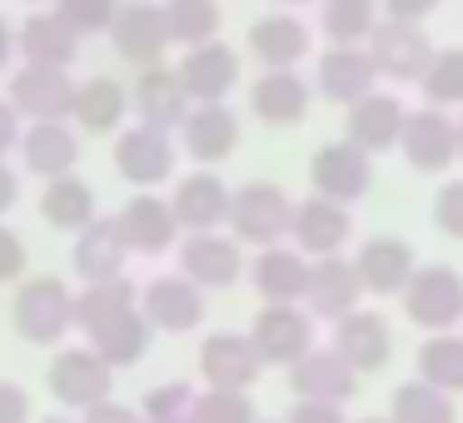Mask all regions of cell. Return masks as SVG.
Segmentation results:
<instances>
[{
  "instance_id": "cell-27",
  "label": "cell",
  "mask_w": 463,
  "mask_h": 423,
  "mask_svg": "<svg viewBox=\"0 0 463 423\" xmlns=\"http://www.w3.org/2000/svg\"><path fill=\"white\" fill-rule=\"evenodd\" d=\"M135 110L145 125H160V130H180L184 115H190V90H184L180 70H165V65H145L140 80H135Z\"/></svg>"
},
{
  "instance_id": "cell-50",
  "label": "cell",
  "mask_w": 463,
  "mask_h": 423,
  "mask_svg": "<svg viewBox=\"0 0 463 423\" xmlns=\"http://www.w3.org/2000/svg\"><path fill=\"white\" fill-rule=\"evenodd\" d=\"M389 21H429L439 11V0H379Z\"/></svg>"
},
{
  "instance_id": "cell-22",
  "label": "cell",
  "mask_w": 463,
  "mask_h": 423,
  "mask_svg": "<svg viewBox=\"0 0 463 423\" xmlns=\"http://www.w3.org/2000/svg\"><path fill=\"white\" fill-rule=\"evenodd\" d=\"M403 120H409V110H403L393 95L383 90H369L364 100L349 105V120H344V130H349V140L359 145V150L369 155H383V150H399L403 140Z\"/></svg>"
},
{
  "instance_id": "cell-51",
  "label": "cell",
  "mask_w": 463,
  "mask_h": 423,
  "mask_svg": "<svg viewBox=\"0 0 463 423\" xmlns=\"http://www.w3.org/2000/svg\"><path fill=\"white\" fill-rule=\"evenodd\" d=\"M11 145H21V110L11 100H0V160H5Z\"/></svg>"
},
{
  "instance_id": "cell-26",
  "label": "cell",
  "mask_w": 463,
  "mask_h": 423,
  "mask_svg": "<svg viewBox=\"0 0 463 423\" xmlns=\"http://www.w3.org/2000/svg\"><path fill=\"white\" fill-rule=\"evenodd\" d=\"M125 259H130V244H125V234H120V220H100V214L85 224L80 240H75V249H71V264H75V274H80L85 284L120 279Z\"/></svg>"
},
{
  "instance_id": "cell-1",
  "label": "cell",
  "mask_w": 463,
  "mask_h": 423,
  "mask_svg": "<svg viewBox=\"0 0 463 423\" xmlns=\"http://www.w3.org/2000/svg\"><path fill=\"white\" fill-rule=\"evenodd\" d=\"M11 324L25 343H61L65 334L75 329V294L65 289L61 279L41 274V279H21L11 304Z\"/></svg>"
},
{
  "instance_id": "cell-35",
  "label": "cell",
  "mask_w": 463,
  "mask_h": 423,
  "mask_svg": "<svg viewBox=\"0 0 463 423\" xmlns=\"http://www.w3.org/2000/svg\"><path fill=\"white\" fill-rule=\"evenodd\" d=\"M125 110H130V95H125V85H120V80H110V75H95V80L75 85L71 120H80V130H90V135H110L115 125L125 120Z\"/></svg>"
},
{
  "instance_id": "cell-18",
  "label": "cell",
  "mask_w": 463,
  "mask_h": 423,
  "mask_svg": "<svg viewBox=\"0 0 463 423\" xmlns=\"http://www.w3.org/2000/svg\"><path fill=\"white\" fill-rule=\"evenodd\" d=\"M354 269L364 279V294H403V284L413 279L419 259H413L409 240H399V234H373V240L359 244Z\"/></svg>"
},
{
  "instance_id": "cell-33",
  "label": "cell",
  "mask_w": 463,
  "mask_h": 423,
  "mask_svg": "<svg viewBox=\"0 0 463 423\" xmlns=\"http://www.w3.org/2000/svg\"><path fill=\"white\" fill-rule=\"evenodd\" d=\"M150 319L140 314V304L125 314H115V319H105L100 329H90V349L100 353L110 369H135V363L150 353Z\"/></svg>"
},
{
  "instance_id": "cell-5",
  "label": "cell",
  "mask_w": 463,
  "mask_h": 423,
  "mask_svg": "<svg viewBox=\"0 0 463 423\" xmlns=\"http://www.w3.org/2000/svg\"><path fill=\"white\" fill-rule=\"evenodd\" d=\"M45 383H51L55 403H65V409H95V403L110 399L115 389V369L100 359L95 349H61L51 359V373H45Z\"/></svg>"
},
{
  "instance_id": "cell-43",
  "label": "cell",
  "mask_w": 463,
  "mask_h": 423,
  "mask_svg": "<svg viewBox=\"0 0 463 423\" xmlns=\"http://www.w3.org/2000/svg\"><path fill=\"white\" fill-rule=\"evenodd\" d=\"M190 409H194V389H190L184 379H175V383H155V389L145 393V403H140L145 423H155V418H184Z\"/></svg>"
},
{
  "instance_id": "cell-8",
  "label": "cell",
  "mask_w": 463,
  "mask_h": 423,
  "mask_svg": "<svg viewBox=\"0 0 463 423\" xmlns=\"http://www.w3.org/2000/svg\"><path fill=\"white\" fill-rule=\"evenodd\" d=\"M250 339L264 363H284L289 369L294 359H304L314 349V314L299 309V304H264L250 324Z\"/></svg>"
},
{
  "instance_id": "cell-21",
  "label": "cell",
  "mask_w": 463,
  "mask_h": 423,
  "mask_svg": "<svg viewBox=\"0 0 463 423\" xmlns=\"http://www.w3.org/2000/svg\"><path fill=\"white\" fill-rule=\"evenodd\" d=\"M230 194L234 190L214 170H194L175 184L170 210H175V220H180V230H190V234L194 230H220V224L230 220Z\"/></svg>"
},
{
  "instance_id": "cell-34",
  "label": "cell",
  "mask_w": 463,
  "mask_h": 423,
  "mask_svg": "<svg viewBox=\"0 0 463 423\" xmlns=\"http://www.w3.org/2000/svg\"><path fill=\"white\" fill-rule=\"evenodd\" d=\"M41 220L51 224V230L80 234L85 224L95 220V190L80 180V174H55V180H45V194H41Z\"/></svg>"
},
{
  "instance_id": "cell-42",
  "label": "cell",
  "mask_w": 463,
  "mask_h": 423,
  "mask_svg": "<svg viewBox=\"0 0 463 423\" xmlns=\"http://www.w3.org/2000/svg\"><path fill=\"white\" fill-rule=\"evenodd\" d=\"M194 423H260L244 389H204L194 393Z\"/></svg>"
},
{
  "instance_id": "cell-16",
  "label": "cell",
  "mask_w": 463,
  "mask_h": 423,
  "mask_svg": "<svg viewBox=\"0 0 463 423\" xmlns=\"http://www.w3.org/2000/svg\"><path fill=\"white\" fill-rule=\"evenodd\" d=\"M349 234H354L349 204H334V200H324V194H314V200L294 204L289 240H294V249L309 254V259H319V254H344Z\"/></svg>"
},
{
  "instance_id": "cell-6",
  "label": "cell",
  "mask_w": 463,
  "mask_h": 423,
  "mask_svg": "<svg viewBox=\"0 0 463 423\" xmlns=\"http://www.w3.org/2000/svg\"><path fill=\"white\" fill-rule=\"evenodd\" d=\"M110 45L120 61L140 65V70L145 65H160L165 45H175L165 5H155V0H120V11L110 21Z\"/></svg>"
},
{
  "instance_id": "cell-52",
  "label": "cell",
  "mask_w": 463,
  "mask_h": 423,
  "mask_svg": "<svg viewBox=\"0 0 463 423\" xmlns=\"http://www.w3.org/2000/svg\"><path fill=\"white\" fill-rule=\"evenodd\" d=\"M15 200H21V180H15V170L5 160H0V214L15 210Z\"/></svg>"
},
{
  "instance_id": "cell-14",
  "label": "cell",
  "mask_w": 463,
  "mask_h": 423,
  "mask_svg": "<svg viewBox=\"0 0 463 423\" xmlns=\"http://www.w3.org/2000/svg\"><path fill=\"white\" fill-rule=\"evenodd\" d=\"M364 299V279L359 269H354V259H344V254H319V259H309V289H304V309L314 314V319H344V314H354Z\"/></svg>"
},
{
  "instance_id": "cell-4",
  "label": "cell",
  "mask_w": 463,
  "mask_h": 423,
  "mask_svg": "<svg viewBox=\"0 0 463 423\" xmlns=\"http://www.w3.org/2000/svg\"><path fill=\"white\" fill-rule=\"evenodd\" d=\"M309 184H314V194H324V200H334V204L364 200V194L373 190V155L359 150L349 135L319 145L314 160H309Z\"/></svg>"
},
{
  "instance_id": "cell-39",
  "label": "cell",
  "mask_w": 463,
  "mask_h": 423,
  "mask_svg": "<svg viewBox=\"0 0 463 423\" xmlns=\"http://www.w3.org/2000/svg\"><path fill=\"white\" fill-rule=\"evenodd\" d=\"M319 25L334 45H359L379 25V0H319Z\"/></svg>"
},
{
  "instance_id": "cell-19",
  "label": "cell",
  "mask_w": 463,
  "mask_h": 423,
  "mask_svg": "<svg viewBox=\"0 0 463 423\" xmlns=\"http://www.w3.org/2000/svg\"><path fill=\"white\" fill-rule=\"evenodd\" d=\"M11 105L25 120H71L75 85H71V75L55 70V65H25L11 80Z\"/></svg>"
},
{
  "instance_id": "cell-11",
  "label": "cell",
  "mask_w": 463,
  "mask_h": 423,
  "mask_svg": "<svg viewBox=\"0 0 463 423\" xmlns=\"http://www.w3.org/2000/svg\"><path fill=\"white\" fill-rule=\"evenodd\" d=\"M140 314L160 334H190L204 319V289L184 274H160L140 289Z\"/></svg>"
},
{
  "instance_id": "cell-57",
  "label": "cell",
  "mask_w": 463,
  "mask_h": 423,
  "mask_svg": "<svg viewBox=\"0 0 463 423\" xmlns=\"http://www.w3.org/2000/svg\"><path fill=\"white\" fill-rule=\"evenodd\" d=\"M359 423H393V418H359Z\"/></svg>"
},
{
  "instance_id": "cell-32",
  "label": "cell",
  "mask_w": 463,
  "mask_h": 423,
  "mask_svg": "<svg viewBox=\"0 0 463 423\" xmlns=\"http://www.w3.org/2000/svg\"><path fill=\"white\" fill-rule=\"evenodd\" d=\"M250 110L260 115L264 125L284 130V125H299L309 115V85L294 70H264L250 90Z\"/></svg>"
},
{
  "instance_id": "cell-3",
  "label": "cell",
  "mask_w": 463,
  "mask_h": 423,
  "mask_svg": "<svg viewBox=\"0 0 463 423\" xmlns=\"http://www.w3.org/2000/svg\"><path fill=\"white\" fill-rule=\"evenodd\" d=\"M403 314L413 329L423 334H443L458 329L463 319V274L453 264H423L413 269V279L403 284Z\"/></svg>"
},
{
  "instance_id": "cell-17",
  "label": "cell",
  "mask_w": 463,
  "mask_h": 423,
  "mask_svg": "<svg viewBox=\"0 0 463 423\" xmlns=\"http://www.w3.org/2000/svg\"><path fill=\"white\" fill-rule=\"evenodd\" d=\"M324 100L334 105H354L369 90H379V65H373L369 45H329L319 55V75H314Z\"/></svg>"
},
{
  "instance_id": "cell-29",
  "label": "cell",
  "mask_w": 463,
  "mask_h": 423,
  "mask_svg": "<svg viewBox=\"0 0 463 423\" xmlns=\"http://www.w3.org/2000/svg\"><path fill=\"white\" fill-rule=\"evenodd\" d=\"M15 51L25 55V65H55V70H65V65L75 61V51H80V31H75L61 11L55 15L35 11V15H25V25L15 31Z\"/></svg>"
},
{
  "instance_id": "cell-45",
  "label": "cell",
  "mask_w": 463,
  "mask_h": 423,
  "mask_svg": "<svg viewBox=\"0 0 463 423\" xmlns=\"http://www.w3.org/2000/svg\"><path fill=\"white\" fill-rule=\"evenodd\" d=\"M433 224L449 240H463V180H449L439 194H433Z\"/></svg>"
},
{
  "instance_id": "cell-37",
  "label": "cell",
  "mask_w": 463,
  "mask_h": 423,
  "mask_svg": "<svg viewBox=\"0 0 463 423\" xmlns=\"http://www.w3.org/2000/svg\"><path fill=\"white\" fill-rule=\"evenodd\" d=\"M419 379L433 383L443 393H463V334L443 329V334H429L419 343Z\"/></svg>"
},
{
  "instance_id": "cell-12",
  "label": "cell",
  "mask_w": 463,
  "mask_h": 423,
  "mask_svg": "<svg viewBox=\"0 0 463 423\" xmlns=\"http://www.w3.org/2000/svg\"><path fill=\"white\" fill-rule=\"evenodd\" d=\"M264 373V359L254 349L250 334H210L200 343V379L204 389H254V379Z\"/></svg>"
},
{
  "instance_id": "cell-7",
  "label": "cell",
  "mask_w": 463,
  "mask_h": 423,
  "mask_svg": "<svg viewBox=\"0 0 463 423\" xmlns=\"http://www.w3.org/2000/svg\"><path fill=\"white\" fill-rule=\"evenodd\" d=\"M369 55H373V65H379V75L419 85L423 70H429V61H433V41L423 35V21H389V15H383L369 35Z\"/></svg>"
},
{
  "instance_id": "cell-20",
  "label": "cell",
  "mask_w": 463,
  "mask_h": 423,
  "mask_svg": "<svg viewBox=\"0 0 463 423\" xmlns=\"http://www.w3.org/2000/svg\"><path fill=\"white\" fill-rule=\"evenodd\" d=\"M334 349H339L359 373H379L393 353V329H389L383 314L354 309V314H344V319H334Z\"/></svg>"
},
{
  "instance_id": "cell-9",
  "label": "cell",
  "mask_w": 463,
  "mask_h": 423,
  "mask_svg": "<svg viewBox=\"0 0 463 423\" xmlns=\"http://www.w3.org/2000/svg\"><path fill=\"white\" fill-rule=\"evenodd\" d=\"M115 170H120L125 184H135V190H155L160 180H170L175 174V140L170 130H160V125H135V130H125L120 140H115Z\"/></svg>"
},
{
  "instance_id": "cell-25",
  "label": "cell",
  "mask_w": 463,
  "mask_h": 423,
  "mask_svg": "<svg viewBox=\"0 0 463 423\" xmlns=\"http://www.w3.org/2000/svg\"><path fill=\"white\" fill-rule=\"evenodd\" d=\"M180 80H184V90H190L194 105L224 100V95L240 85V55H234L230 45H220V41L190 45L184 61H180Z\"/></svg>"
},
{
  "instance_id": "cell-46",
  "label": "cell",
  "mask_w": 463,
  "mask_h": 423,
  "mask_svg": "<svg viewBox=\"0 0 463 423\" xmlns=\"http://www.w3.org/2000/svg\"><path fill=\"white\" fill-rule=\"evenodd\" d=\"M25 264H31V259H25L21 234L0 224V284H21L25 279Z\"/></svg>"
},
{
  "instance_id": "cell-36",
  "label": "cell",
  "mask_w": 463,
  "mask_h": 423,
  "mask_svg": "<svg viewBox=\"0 0 463 423\" xmlns=\"http://www.w3.org/2000/svg\"><path fill=\"white\" fill-rule=\"evenodd\" d=\"M140 304V289H135L130 279H95V284H85L80 294H75V329H100L105 319H115V314H125V309H135Z\"/></svg>"
},
{
  "instance_id": "cell-23",
  "label": "cell",
  "mask_w": 463,
  "mask_h": 423,
  "mask_svg": "<svg viewBox=\"0 0 463 423\" xmlns=\"http://www.w3.org/2000/svg\"><path fill=\"white\" fill-rule=\"evenodd\" d=\"M180 140H184V150H190V160L220 164V160H230L234 145H240V120H234V110H224V100L190 105V115H184V125H180Z\"/></svg>"
},
{
  "instance_id": "cell-48",
  "label": "cell",
  "mask_w": 463,
  "mask_h": 423,
  "mask_svg": "<svg viewBox=\"0 0 463 423\" xmlns=\"http://www.w3.org/2000/svg\"><path fill=\"white\" fill-rule=\"evenodd\" d=\"M0 423H31V399L15 379H0Z\"/></svg>"
},
{
  "instance_id": "cell-55",
  "label": "cell",
  "mask_w": 463,
  "mask_h": 423,
  "mask_svg": "<svg viewBox=\"0 0 463 423\" xmlns=\"http://www.w3.org/2000/svg\"><path fill=\"white\" fill-rule=\"evenodd\" d=\"M279 5H314V0H279Z\"/></svg>"
},
{
  "instance_id": "cell-44",
  "label": "cell",
  "mask_w": 463,
  "mask_h": 423,
  "mask_svg": "<svg viewBox=\"0 0 463 423\" xmlns=\"http://www.w3.org/2000/svg\"><path fill=\"white\" fill-rule=\"evenodd\" d=\"M55 11H61L80 35H100V31H110L120 0H55Z\"/></svg>"
},
{
  "instance_id": "cell-2",
  "label": "cell",
  "mask_w": 463,
  "mask_h": 423,
  "mask_svg": "<svg viewBox=\"0 0 463 423\" xmlns=\"http://www.w3.org/2000/svg\"><path fill=\"white\" fill-rule=\"evenodd\" d=\"M289 220H294V200L279 190V184L269 180H250L240 184V190L230 194V230L240 244H254V249H264V244H279L289 240Z\"/></svg>"
},
{
  "instance_id": "cell-54",
  "label": "cell",
  "mask_w": 463,
  "mask_h": 423,
  "mask_svg": "<svg viewBox=\"0 0 463 423\" xmlns=\"http://www.w3.org/2000/svg\"><path fill=\"white\" fill-rule=\"evenodd\" d=\"M155 423H194V409L184 413V418H155Z\"/></svg>"
},
{
  "instance_id": "cell-15",
  "label": "cell",
  "mask_w": 463,
  "mask_h": 423,
  "mask_svg": "<svg viewBox=\"0 0 463 423\" xmlns=\"http://www.w3.org/2000/svg\"><path fill=\"white\" fill-rule=\"evenodd\" d=\"M180 274L194 279L200 289H230L244 274L240 240H230V234H220V230H194L190 240L180 244Z\"/></svg>"
},
{
  "instance_id": "cell-47",
  "label": "cell",
  "mask_w": 463,
  "mask_h": 423,
  "mask_svg": "<svg viewBox=\"0 0 463 423\" xmlns=\"http://www.w3.org/2000/svg\"><path fill=\"white\" fill-rule=\"evenodd\" d=\"M284 423H349L344 418V403H324V399H294L289 418Z\"/></svg>"
},
{
  "instance_id": "cell-41",
  "label": "cell",
  "mask_w": 463,
  "mask_h": 423,
  "mask_svg": "<svg viewBox=\"0 0 463 423\" xmlns=\"http://www.w3.org/2000/svg\"><path fill=\"white\" fill-rule=\"evenodd\" d=\"M423 100L429 105H463V45H449V51H433L429 70L419 80Z\"/></svg>"
},
{
  "instance_id": "cell-28",
  "label": "cell",
  "mask_w": 463,
  "mask_h": 423,
  "mask_svg": "<svg viewBox=\"0 0 463 423\" xmlns=\"http://www.w3.org/2000/svg\"><path fill=\"white\" fill-rule=\"evenodd\" d=\"M254 289H260L264 304H304V289H309V254L284 249V244H264L260 259L250 269Z\"/></svg>"
},
{
  "instance_id": "cell-38",
  "label": "cell",
  "mask_w": 463,
  "mask_h": 423,
  "mask_svg": "<svg viewBox=\"0 0 463 423\" xmlns=\"http://www.w3.org/2000/svg\"><path fill=\"white\" fill-rule=\"evenodd\" d=\"M389 418L393 423H458V409H453V393L433 389L423 379H409L393 389Z\"/></svg>"
},
{
  "instance_id": "cell-24",
  "label": "cell",
  "mask_w": 463,
  "mask_h": 423,
  "mask_svg": "<svg viewBox=\"0 0 463 423\" xmlns=\"http://www.w3.org/2000/svg\"><path fill=\"white\" fill-rule=\"evenodd\" d=\"M115 220H120V234H125V244H130V254H165L180 240V220H175L170 200H160V194H150V190L135 194Z\"/></svg>"
},
{
  "instance_id": "cell-49",
  "label": "cell",
  "mask_w": 463,
  "mask_h": 423,
  "mask_svg": "<svg viewBox=\"0 0 463 423\" xmlns=\"http://www.w3.org/2000/svg\"><path fill=\"white\" fill-rule=\"evenodd\" d=\"M80 423H145V413L140 409H125V403H115V399H105V403H95V409H85Z\"/></svg>"
},
{
  "instance_id": "cell-31",
  "label": "cell",
  "mask_w": 463,
  "mask_h": 423,
  "mask_svg": "<svg viewBox=\"0 0 463 423\" xmlns=\"http://www.w3.org/2000/svg\"><path fill=\"white\" fill-rule=\"evenodd\" d=\"M250 51L264 70H294V65L309 55V25L294 21V15H264L250 25Z\"/></svg>"
},
{
  "instance_id": "cell-56",
  "label": "cell",
  "mask_w": 463,
  "mask_h": 423,
  "mask_svg": "<svg viewBox=\"0 0 463 423\" xmlns=\"http://www.w3.org/2000/svg\"><path fill=\"white\" fill-rule=\"evenodd\" d=\"M458 155H463V120H458Z\"/></svg>"
},
{
  "instance_id": "cell-53",
  "label": "cell",
  "mask_w": 463,
  "mask_h": 423,
  "mask_svg": "<svg viewBox=\"0 0 463 423\" xmlns=\"http://www.w3.org/2000/svg\"><path fill=\"white\" fill-rule=\"evenodd\" d=\"M11 51H15V31L5 25V15H0V65L11 61Z\"/></svg>"
},
{
  "instance_id": "cell-40",
  "label": "cell",
  "mask_w": 463,
  "mask_h": 423,
  "mask_svg": "<svg viewBox=\"0 0 463 423\" xmlns=\"http://www.w3.org/2000/svg\"><path fill=\"white\" fill-rule=\"evenodd\" d=\"M165 21H170V41L204 45L220 31V5H214V0H170V5H165Z\"/></svg>"
},
{
  "instance_id": "cell-30",
  "label": "cell",
  "mask_w": 463,
  "mask_h": 423,
  "mask_svg": "<svg viewBox=\"0 0 463 423\" xmlns=\"http://www.w3.org/2000/svg\"><path fill=\"white\" fill-rule=\"evenodd\" d=\"M21 155L25 170L41 174V180H55V174H71L75 160H80V140L65 120H31V130L21 135Z\"/></svg>"
},
{
  "instance_id": "cell-58",
  "label": "cell",
  "mask_w": 463,
  "mask_h": 423,
  "mask_svg": "<svg viewBox=\"0 0 463 423\" xmlns=\"http://www.w3.org/2000/svg\"><path fill=\"white\" fill-rule=\"evenodd\" d=\"M41 423H71V418H41Z\"/></svg>"
},
{
  "instance_id": "cell-13",
  "label": "cell",
  "mask_w": 463,
  "mask_h": 423,
  "mask_svg": "<svg viewBox=\"0 0 463 423\" xmlns=\"http://www.w3.org/2000/svg\"><path fill=\"white\" fill-rule=\"evenodd\" d=\"M359 379L364 373L344 359L339 349H309L304 359L289 363V389L294 399H324V403H349L359 393Z\"/></svg>"
},
{
  "instance_id": "cell-10",
  "label": "cell",
  "mask_w": 463,
  "mask_h": 423,
  "mask_svg": "<svg viewBox=\"0 0 463 423\" xmlns=\"http://www.w3.org/2000/svg\"><path fill=\"white\" fill-rule=\"evenodd\" d=\"M403 160H409L413 174H443L453 160H458V125L429 105V110H413L403 120V140H399Z\"/></svg>"
}]
</instances>
